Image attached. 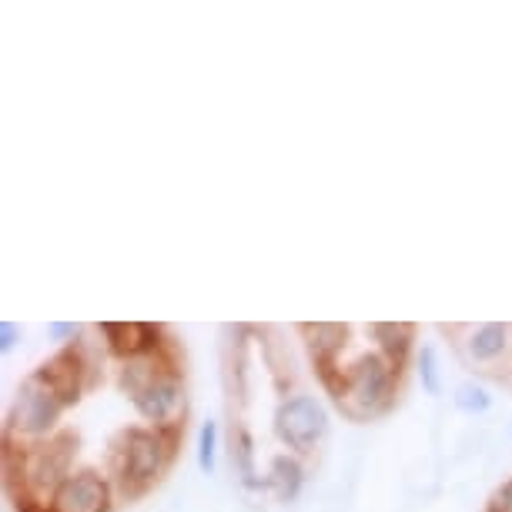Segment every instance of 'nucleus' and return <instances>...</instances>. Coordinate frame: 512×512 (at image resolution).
I'll return each mask as SVG.
<instances>
[{"mask_svg":"<svg viewBox=\"0 0 512 512\" xmlns=\"http://www.w3.org/2000/svg\"><path fill=\"white\" fill-rule=\"evenodd\" d=\"M185 425L154 429V425H131L111 446V482L118 499H138L154 489L178 456V442Z\"/></svg>","mask_w":512,"mask_h":512,"instance_id":"nucleus-1","label":"nucleus"},{"mask_svg":"<svg viewBox=\"0 0 512 512\" xmlns=\"http://www.w3.org/2000/svg\"><path fill=\"white\" fill-rule=\"evenodd\" d=\"M77 439L74 436H54L47 442H24L4 439V482L7 496H37V499H54V492L64 486L74 466Z\"/></svg>","mask_w":512,"mask_h":512,"instance_id":"nucleus-2","label":"nucleus"},{"mask_svg":"<svg viewBox=\"0 0 512 512\" xmlns=\"http://www.w3.org/2000/svg\"><path fill=\"white\" fill-rule=\"evenodd\" d=\"M399 375L402 372L379 352H362L328 382V392L352 419H379L395 405Z\"/></svg>","mask_w":512,"mask_h":512,"instance_id":"nucleus-3","label":"nucleus"},{"mask_svg":"<svg viewBox=\"0 0 512 512\" xmlns=\"http://www.w3.org/2000/svg\"><path fill=\"white\" fill-rule=\"evenodd\" d=\"M67 409H71V405L64 402V395L54 389L51 379H47L41 369H34L17 385L14 402H11V409H7L4 439L24 442V446L54 439L57 425H61Z\"/></svg>","mask_w":512,"mask_h":512,"instance_id":"nucleus-4","label":"nucleus"},{"mask_svg":"<svg viewBox=\"0 0 512 512\" xmlns=\"http://www.w3.org/2000/svg\"><path fill=\"white\" fill-rule=\"evenodd\" d=\"M275 439L292 452V456L305 459L322 446L332 429V415H328L325 402L315 392H292L275 405L272 415Z\"/></svg>","mask_w":512,"mask_h":512,"instance_id":"nucleus-5","label":"nucleus"},{"mask_svg":"<svg viewBox=\"0 0 512 512\" xmlns=\"http://www.w3.org/2000/svg\"><path fill=\"white\" fill-rule=\"evenodd\" d=\"M131 409L138 412V419L154 429H175L185 422L188 409V389H185V375H181L178 362H171L138 399L131 402Z\"/></svg>","mask_w":512,"mask_h":512,"instance_id":"nucleus-6","label":"nucleus"},{"mask_svg":"<svg viewBox=\"0 0 512 512\" xmlns=\"http://www.w3.org/2000/svg\"><path fill=\"white\" fill-rule=\"evenodd\" d=\"M51 502L57 512H111L118 506V492H114L111 476L84 466L67 476V482L54 492Z\"/></svg>","mask_w":512,"mask_h":512,"instance_id":"nucleus-7","label":"nucleus"},{"mask_svg":"<svg viewBox=\"0 0 512 512\" xmlns=\"http://www.w3.org/2000/svg\"><path fill=\"white\" fill-rule=\"evenodd\" d=\"M98 335L104 338V349L121 362L171 349V342L164 338V328L148 322H101Z\"/></svg>","mask_w":512,"mask_h":512,"instance_id":"nucleus-8","label":"nucleus"},{"mask_svg":"<svg viewBox=\"0 0 512 512\" xmlns=\"http://www.w3.org/2000/svg\"><path fill=\"white\" fill-rule=\"evenodd\" d=\"M298 335L305 342V352L312 359L318 379L325 385L335 379L338 372V355L349 349V338H352V325H342V322H308V325H298Z\"/></svg>","mask_w":512,"mask_h":512,"instance_id":"nucleus-9","label":"nucleus"},{"mask_svg":"<svg viewBox=\"0 0 512 512\" xmlns=\"http://www.w3.org/2000/svg\"><path fill=\"white\" fill-rule=\"evenodd\" d=\"M462 355L472 369H496L512 355V325L509 322H479L466 328Z\"/></svg>","mask_w":512,"mask_h":512,"instance_id":"nucleus-10","label":"nucleus"},{"mask_svg":"<svg viewBox=\"0 0 512 512\" xmlns=\"http://www.w3.org/2000/svg\"><path fill=\"white\" fill-rule=\"evenodd\" d=\"M365 332L372 335L375 342V352L382 355V359H389L395 369H405L409 362H415V352H419V345H415V325H405V322H372Z\"/></svg>","mask_w":512,"mask_h":512,"instance_id":"nucleus-11","label":"nucleus"},{"mask_svg":"<svg viewBox=\"0 0 512 512\" xmlns=\"http://www.w3.org/2000/svg\"><path fill=\"white\" fill-rule=\"evenodd\" d=\"M175 362V355L168 352H158V355H141V359H128L121 362V372H118V389L124 392V399L134 402L138 395L148 389V385L158 379V375Z\"/></svg>","mask_w":512,"mask_h":512,"instance_id":"nucleus-12","label":"nucleus"},{"mask_svg":"<svg viewBox=\"0 0 512 512\" xmlns=\"http://www.w3.org/2000/svg\"><path fill=\"white\" fill-rule=\"evenodd\" d=\"M302 486H305L302 459L292 456V452H278V456H272L268 472H265V489H272L278 502L292 506V502L302 496Z\"/></svg>","mask_w":512,"mask_h":512,"instance_id":"nucleus-13","label":"nucleus"},{"mask_svg":"<svg viewBox=\"0 0 512 512\" xmlns=\"http://www.w3.org/2000/svg\"><path fill=\"white\" fill-rule=\"evenodd\" d=\"M231 469H235L238 482L245 489H262L265 479H258V456H255V439H251L248 425H231V449H228Z\"/></svg>","mask_w":512,"mask_h":512,"instance_id":"nucleus-14","label":"nucleus"},{"mask_svg":"<svg viewBox=\"0 0 512 512\" xmlns=\"http://www.w3.org/2000/svg\"><path fill=\"white\" fill-rule=\"evenodd\" d=\"M415 379H419L422 392L439 399L442 389H446V375H442V359H439V345L422 342L419 352H415Z\"/></svg>","mask_w":512,"mask_h":512,"instance_id":"nucleus-15","label":"nucleus"},{"mask_svg":"<svg viewBox=\"0 0 512 512\" xmlns=\"http://www.w3.org/2000/svg\"><path fill=\"white\" fill-rule=\"evenodd\" d=\"M218 446H221L218 422L205 419V422H201V429H198V449H195L198 469L205 472V476H215V469H218Z\"/></svg>","mask_w":512,"mask_h":512,"instance_id":"nucleus-16","label":"nucleus"},{"mask_svg":"<svg viewBox=\"0 0 512 512\" xmlns=\"http://www.w3.org/2000/svg\"><path fill=\"white\" fill-rule=\"evenodd\" d=\"M452 402H456L459 412L482 415L492 409V392L482 382H462V385H456V392H452Z\"/></svg>","mask_w":512,"mask_h":512,"instance_id":"nucleus-17","label":"nucleus"},{"mask_svg":"<svg viewBox=\"0 0 512 512\" xmlns=\"http://www.w3.org/2000/svg\"><path fill=\"white\" fill-rule=\"evenodd\" d=\"M47 338L64 349V345H71V342L81 338V325H74V322H51V325H47Z\"/></svg>","mask_w":512,"mask_h":512,"instance_id":"nucleus-18","label":"nucleus"},{"mask_svg":"<svg viewBox=\"0 0 512 512\" xmlns=\"http://www.w3.org/2000/svg\"><path fill=\"white\" fill-rule=\"evenodd\" d=\"M17 342H21V325L4 318V322H0V352L11 355L17 349Z\"/></svg>","mask_w":512,"mask_h":512,"instance_id":"nucleus-19","label":"nucleus"},{"mask_svg":"<svg viewBox=\"0 0 512 512\" xmlns=\"http://www.w3.org/2000/svg\"><path fill=\"white\" fill-rule=\"evenodd\" d=\"M489 512H512V476L502 482V486L492 492L489 499Z\"/></svg>","mask_w":512,"mask_h":512,"instance_id":"nucleus-20","label":"nucleus"},{"mask_svg":"<svg viewBox=\"0 0 512 512\" xmlns=\"http://www.w3.org/2000/svg\"><path fill=\"white\" fill-rule=\"evenodd\" d=\"M11 506H14V512H57L54 502L37 499V496H17V499H11Z\"/></svg>","mask_w":512,"mask_h":512,"instance_id":"nucleus-21","label":"nucleus"}]
</instances>
